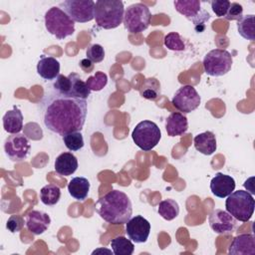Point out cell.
<instances>
[{"label": "cell", "mask_w": 255, "mask_h": 255, "mask_svg": "<svg viewBox=\"0 0 255 255\" xmlns=\"http://www.w3.org/2000/svg\"><path fill=\"white\" fill-rule=\"evenodd\" d=\"M86 56L92 63H100L105 59V50L100 44H93L88 47Z\"/></svg>", "instance_id": "cell-33"}, {"label": "cell", "mask_w": 255, "mask_h": 255, "mask_svg": "<svg viewBox=\"0 0 255 255\" xmlns=\"http://www.w3.org/2000/svg\"><path fill=\"white\" fill-rule=\"evenodd\" d=\"M80 66L81 68L86 72V73H90V71L93 70V63L89 60V59H83L80 62Z\"/></svg>", "instance_id": "cell-38"}, {"label": "cell", "mask_w": 255, "mask_h": 255, "mask_svg": "<svg viewBox=\"0 0 255 255\" xmlns=\"http://www.w3.org/2000/svg\"><path fill=\"white\" fill-rule=\"evenodd\" d=\"M39 108L45 127L62 136L72 131H81L88 113L86 100L63 95L54 90L43 96Z\"/></svg>", "instance_id": "cell-1"}, {"label": "cell", "mask_w": 255, "mask_h": 255, "mask_svg": "<svg viewBox=\"0 0 255 255\" xmlns=\"http://www.w3.org/2000/svg\"><path fill=\"white\" fill-rule=\"evenodd\" d=\"M95 2L93 0H67L59 4L68 16L78 23H86L95 19Z\"/></svg>", "instance_id": "cell-10"}, {"label": "cell", "mask_w": 255, "mask_h": 255, "mask_svg": "<svg viewBox=\"0 0 255 255\" xmlns=\"http://www.w3.org/2000/svg\"><path fill=\"white\" fill-rule=\"evenodd\" d=\"M150 19L151 14L147 6L143 3H134L126 8L123 22L128 32L137 34L148 28Z\"/></svg>", "instance_id": "cell-6"}, {"label": "cell", "mask_w": 255, "mask_h": 255, "mask_svg": "<svg viewBox=\"0 0 255 255\" xmlns=\"http://www.w3.org/2000/svg\"><path fill=\"white\" fill-rule=\"evenodd\" d=\"M235 185V180L232 176L217 172L210 181V190L215 196L225 198L234 191Z\"/></svg>", "instance_id": "cell-15"}, {"label": "cell", "mask_w": 255, "mask_h": 255, "mask_svg": "<svg viewBox=\"0 0 255 255\" xmlns=\"http://www.w3.org/2000/svg\"><path fill=\"white\" fill-rule=\"evenodd\" d=\"M45 27L58 40H63L75 32V22L60 7H51L45 13Z\"/></svg>", "instance_id": "cell-4"}, {"label": "cell", "mask_w": 255, "mask_h": 255, "mask_svg": "<svg viewBox=\"0 0 255 255\" xmlns=\"http://www.w3.org/2000/svg\"><path fill=\"white\" fill-rule=\"evenodd\" d=\"M86 83L91 91L98 92V91L103 90L107 86L108 77L105 73L99 71V72H96V74L94 76H91L90 78H88Z\"/></svg>", "instance_id": "cell-32"}, {"label": "cell", "mask_w": 255, "mask_h": 255, "mask_svg": "<svg viewBox=\"0 0 255 255\" xmlns=\"http://www.w3.org/2000/svg\"><path fill=\"white\" fill-rule=\"evenodd\" d=\"M187 128V118L181 113H171L165 120V129L169 136L181 135L186 132Z\"/></svg>", "instance_id": "cell-19"}, {"label": "cell", "mask_w": 255, "mask_h": 255, "mask_svg": "<svg viewBox=\"0 0 255 255\" xmlns=\"http://www.w3.org/2000/svg\"><path fill=\"white\" fill-rule=\"evenodd\" d=\"M232 62V56L228 51L214 49L204 56L203 68L207 75L212 77H221L231 70Z\"/></svg>", "instance_id": "cell-9"}, {"label": "cell", "mask_w": 255, "mask_h": 255, "mask_svg": "<svg viewBox=\"0 0 255 255\" xmlns=\"http://www.w3.org/2000/svg\"><path fill=\"white\" fill-rule=\"evenodd\" d=\"M164 45L167 49L171 51H183L185 49V44L181 36L176 32H170L164 37Z\"/></svg>", "instance_id": "cell-31"}, {"label": "cell", "mask_w": 255, "mask_h": 255, "mask_svg": "<svg viewBox=\"0 0 255 255\" xmlns=\"http://www.w3.org/2000/svg\"><path fill=\"white\" fill-rule=\"evenodd\" d=\"M175 10L194 24L197 33L205 29L204 23L210 19V14L201 8L199 0H176L173 2Z\"/></svg>", "instance_id": "cell-8"}, {"label": "cell", "mask_w": 255, "mask_h": 255, "mask_svg": "<svg viewBox=\"0 0 255 255\" xmlns=\"http://www.w3.org/2000/svg\"><path fill=\"white\" fill-rule=\"evenodd\" d=\"M51 218L50 216L40 210L30 211L25 219L26 227L35 235H40L44 233L50 226Z\"/></svg>", "instance_id": "cell-17"}, {"label": "cell", "mask_w": 255, "mask_h": 255, "mask_svg": "<svg viewBox=\"0 0 255 255\" xmlns=\"http://www.w3.org/2000/svg\"><path fill=\"white\" fill-rule=\"evenodd\" d=\"M111 247L115 255H131L134 251L133 243L125 236H118L111 241Z\"/></svg>", "instance_id": "cell-29"}, {"label": "cell", "mask_w": 255, "mask_h": 255, "mask_svg": "<svg viewBox=\"0 0 255 255\" xmlns=\"http://www.w3.org/2000/svg\"><path fill=\"white\" fill-rule=\"evenodd\" d=\"M61 198V189L58 185L47 184L40 190V199L43 204L53 206L59 202Z\"/></svg>", "instance_id": "cell-28"}, {"label": "cell", "mask_w": 255, "mask_h": 255, "mask_svg": "<svg viewBox=\"0 0 255 255\" xmlns=\"http://www.w3.org/2000/svg\"><path fill=\"white\" fill-rule=\"evenodd\" d=\"M31 148L28 137L23 133L9 135L4 142V150L8 158L14 162H20L27 158Z\"/></svg>", "instance_id": "cell-12"}, {"label": "cell", "mask_w": 255, "mask_h": 255, "mask_svg": "<svg viewBox=\"0 0 255 255\" xmlns=\"http://www.w3.org/2000/svg\"><path fill=\"white\" fill-rule=\"evenodd\" d=\"M90 187V181L86 177L77 176L70 180L68 184V191L73 198L79 201H83L88 197Z\"/></svg>", "instance_id": "cell-23"}, {"label": "cell", "mask_w": 255, "mask_h": 255, "mask_svg": "<svg viewBox=\"0 0 255 255\" xmlns=\"http://www.w3.org/2000/svg\"><path fill=\"white\" fill-rule=\"evenodd\" d=\"M24 226V219L21 215H11L6 223V228L12 232V233H16L19 232Z\"/></svg>", "instance_id": "cell-36"}, {"label": "cell", "mask_w": 255, "mask_h": 255, "mask_svg": "<svg viewBox=\"0 0 255 255\" xmlns=\"http://www.w3.org/2000/svg\"><path fill=\"white\" fill-rule=\"evenodd\" d=\"M2 120L3 128L8 133H19L23 128V115L16 107H14L13 110L6 112Z\"/></svg>", "instance_id": "cell-22"}, {"label": "cell", "mask_w": 255, "mask_h": 255, "mask_svg": "<svg viewBox=\"0 0 255 255\" xmlns=\"http://www.w3.org/2000/svg\"><path fill=\"white\" fill-rule=\"evenodd\" d=\"M68 77L71 82L69 96L86 100L91 94V90L89 89L87 83L84 82L81 77L76 73H71Z\"/></svg>", "instance_id": "cell-24"}, {"label": "cell", "mask_w": 255, "mask_h": 255, "mask_svg": "<svg viewBox=\"0 0 255 255\" xmlns=\"http://www.w3.org/2000/svg\"><path fill=\"white\" fill-rule=\"evenodd\" d=\"M95 207L100 217L112 224H126L132 214V204L129 197L117 189L98 199Z\"/></svg>", "instance_id": "cell-2"}, {"label": "cell", "mask_w": 255, "mask_h": 255, "mask_svg": "<svg viewBox=\"0 0 255 255\" xmlns=\"http://www.w3.org/2000/svg\"><path fill=\"white\" fill-rule=\"evenodd\" d=\"M201 102V98L195 88L191 85L180 87L172 97V105L184 114H188L196 110Z\"/></svg>", "instance_id": "cell-11"}, {"label": "cell", "mask_w": 255, "mask_h": 255, "mask_svg": "<svg viewBox=\"0 0 255 255\" xmlns=\"http://www.w3.org/2000/svg\"><path fill=\"white\" fill-rule=\"evenodd\" d=\"M55 170L60 175L69 176L76 172L78 159L72 152H62L55 159Z\"/></svg>", "instance_id": "cell-20"}, {"label": "cell", "mask_w": 255, "mask_h": 255, "mask_svg": "<svg viewBox=\"0 0 255 255\" xmlns=\"http://www.w3.org/2000/svg\"><path fill=\"white\" fill-rule=\"evenodd\" d=\"M157 212L163 219L170 221L179 214V205L175 200L166 198L158 203Z\"/></svg>", "instance_id": "cell-27"}, {"label": "cell", "mask_w": 255, "mask_h": 255, "mask_svg": "<svg viewBox=\"0 0 255 255\" xmlns=\"http://www.w3.org/2000/svg\"><path fill=\"white\" fill-rule=\"evenodd\" d=\"M161 93L160 89V83L158 82L157 79L151 77L147 78L143 81L141 87L139 88V95L150 101H155L159 98Z\"/></svg>", "instance_id": "cell-25"}, {"label": "cell", "mask_w": 255, "mask_h": 255, "mask_svg": "<svg viewBox=\"0 0 255 255\" xmlns=\"http://www.w3.org/2000/svg\"><path fill=\"white\" fill-rule=\"evenodd\" d=\"M230 1L228 0H212L210 1L211 9L217 17H225L228 8L230 6Z\"/></svg>", "instance_id": "cell-35"}, {"label": "cell", "mask_w": 255, "mask_h": 255, "mask_svg": "<svg viewBox=\"0 0 255 255\" xmlns=\"http://www.w3.org/2000/svg\"><path fill=\"white\" fill-rule=\"evenodd\" d=\"M125 14L121 0H98L95 4V20L99 27L115 29L122 24Z\"/></svg>", "instance_id": "cell-3"}, {"label": "cell", "mask_w": 255, "mask_h": 255, "mask_svg": "<svg viewBox=\"0 0 255 255\" xmlns=\"http://www.w3.org/2000/svg\"><path fill=\"white\" fill-rule=\"evenodd\" d=\"M126 232L134 243H144L150 233V223L141 215L133 216L126 223Z\"/></svg>", "instance_id": "cell-14"}, {"label": "cell", "mask_w": 255, "mask_h": 255, "mask_svg": "<svg viewBox=\"0 0 255 255\" xmlns=\"http://www.w3.org/2000/svg\"><path fill=\"white\" fill-rule=\"evenodd\" d=\"M228 253L230 255H254L255 254V238L253 234H239L233 238Z\"/></svg>", "instance_id": "cell-16"}, {"label": "cell", "mask_w": 255, "mask_h": 255, "mask_svg": "<svg viewBox=\"0 0 255 255\" xmlns=\"http://www.w3.org/2000/svg\"><path fill=\"white\" fill-rule=\"evenodd\" d=\"M37 73L44 80H55L60 75V63L54 57L42 56L37 63Z\"/></svg>", "instance_id": "cell-18"}, {"label": "cell", "mask_w": 255, "mask_h": 255, "mask_svg": "<svg viewBox=\"0 0 255 255\" xmlns=\"http://www.w3.org/2000/svg\"><path fill=\"white\" fill-rule=\"evenodd\" d=\"M70 88H71V82L69 77H66L61 74L56 78L55 82L53 83V90L63 95L69 96Z\"/></svg>", "instance_id": "cell-34"}, {"label": "cell", "mask_w": 255, "mask_h": 255, "mask_svg": "<svg viewBox=\"0 0 255 255\" xmlns=\"http://www.w3.org/2000/svg\"><path fill=\"white\" fill-rule=\"evenodd\" d=\"M210 228L217 234H231L237 228V220L227 211L214 209L208 217Z\"/></svg>", "instance_id": "cell-13"}, {"label": "cell", "mask_w": 255, "mask_h": 255, "mask_svg": "<svg viewBox=\"0 0 255 255\" xmlns=\"http://www.w3.org/2000/svg\"><path fill=\"white\" fill-rule=\"evenodd\" d=\"M243 16V7L239 3L232 2L228 8V11L225 15V19L232 21V20H239Z\"/></svg>", "instance_id": "cell-37"}, {"label": "cell", "mask_w": 255, "mask_h": 255, "mask_svg": "<svg viewBox=\"0 0 255 255\" xmlns=\"http://www.w3.org/2000/svg\"><path fill=\"white\" fill-rule=\"evenodd\" d=\"M66 147L71 151H77L84 147V137L81 131H72L63 135Z\"/></svg>", "instance_id": "cell-30"}, {"label": "cell", "mask_w": 255, "mask_h": 255, "mask_svg": "<svg viewBox=\"0 0 255 255\" xmlns=\"http://www.w3.org/2000/svg\"><path fill=\"white\" fill-rule=\"evenodd\" d=\"M193 142L196 150L205 155L212 154L217 148L215 134L210 130L195 135L193 138Z\"/></svg>", "instance_id": "cell-21"}, {"label": "cell", "mask_w": 255, "mask_h": 255, "mask_svg": "<svg viewBox=\"0 0 255 255\" xmlns=\"http://www.w3.org/2000/svg\"><path fill=\"white\" fill-rule=\"evenodd\" d=\"M237 30L239 35L249 41L255 40L254 15H245L237 20Z\"/></svg>", "instance_id": "cell-26"}, {"label": "cell", "mask_w": 255, "mask_h": 255, "mask_svg": "<svg viewBox=\"0 0 255 255\" xmlns=\"http://www.w3.org/2000/svg\"><path fill=\"white\" fill-rule=\"evenodd\" d=\"M225 207L236 220L247 222L253 215L255 200L248 191L237 190L227 196Z\"/></svg>", "instance_id": "cell-5"}, {"label": "cell", "mask_w": 255, "mask_h": 255, "mask_svg": "<svg viewBox=\"0 0 255 255\" xmlns=\"http://www.w3.org/2000/svg\"><path fill=\"white\" fill-rule=\"evenodd\" d=\"M131 137L136 146L143 151H149L159 142L161 131L155 123L145 120L135 126Z\"/></svg>", "instance_id": "cell-7"}]
</instances>
